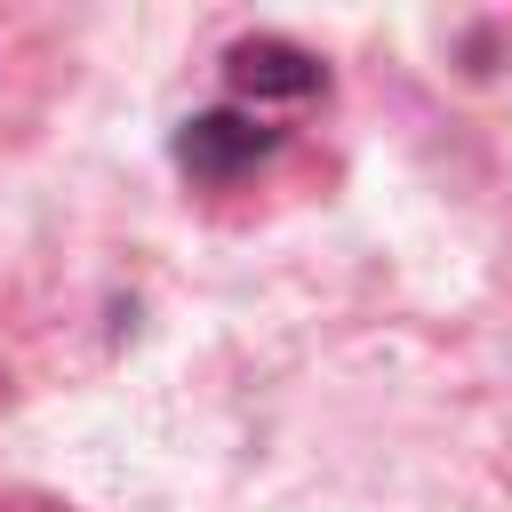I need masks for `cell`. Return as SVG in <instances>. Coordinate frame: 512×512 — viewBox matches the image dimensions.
Here are the masks:
<instances>
[{"label":"cell","instance_id":"cell-1","mask_svg":"<svg viewBox=\"0 0 512 512\" xmlns=\"http://www.w3.org/2000/svg\"><path fill=\"white\" fill-rule=\"evenodd\" d=\"M296 120H304V112H272V104L224 96L216 112H192V120L176 128V168H184L200 192H248V184H264V176L296 152Z\"/></svg>","mask_w":512,"mask_h":512},{"label":"cell","instance_id":"cell-2","mask_svg":"<svg viewBox=\"0 0 512 512\" xmlns=\"http://www.w3.org/2000/svg\"><path fill=\"white\" fill-rule=\"evenodd\" d=\"M0 512H72V504H48V496H0Z\"/></svg>","mask_w":512,"mask_h":512}]
</instances>
